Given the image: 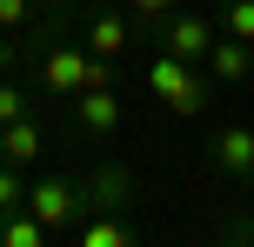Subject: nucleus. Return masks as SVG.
I'll return each mask as SVG.
<instances>
[{
	"label": "nucleus",
	"instance_id": "obj_2",
	"mask_svg": "<svg viewBox=\"0 0 254 247\" xmlns=\"http://www.w3.org/2000/svg\"><path fill=\"white\" fill-rule=\"evenodd\" d=\"M140 80H147V94L167 107V114H181V120H201V114H207V100H214V80H207V67L174 60L167 47H154V53H147Z\"/></svg>",
	"mask_w": 254,
	"mask_h": 247
},
{
	"label": "nucleus",
	"instance_id": "obj_14",
	"mask_svg": "<svg viewBox=\"0 0 254 247\" xmlns=\"http://www.w3.org/2000/svg\"><path fill=\"white\" fill-rule=\"evenodd\" d=\"M121 7L134 13V27H140V40H154V34H161V20H167V13L181 7V0H121Z\"/></svg>",
	"mask_w": 254,
	"mask_h": 247
},
{
	"label": "nucleus",
	"instance_id": "obj_13",
	"mask_svg": "<svg viewBox=\"0 0 254 247\" xmlns=\"http://www.w3.org/2000/svg\"><path fill=\"white\" fill-rule=\"evenodd\" d=\"M214 20H221V34L254 40V0H214Z\"/></svg>",
	"mask_w": 254,
	"mask_h": 247
},
{
	"label": "nucleus",
	"instance_id": "obj_8",
	"mask_svg": "<svg viewBox=\"0 0 254 247\" xmlns=\"http://www.w3.org/2000/svg\"><path fill=\"white\" fill-rule=\"evenodd\" d=\"M47 154H54V134H47V120H40V107L0 127V160H13V167H27V174H34Z\"/></svg>",
	"mask_w": 254,
	"mask_h": 247
},
{
	"label": "nucleus",
	"instance_id": "obj_12",
	"mask_svg": "<svg viewBox=\"0 0 254 247\" xmlns=\"http://www.w3.org/2000/svg\"><path fill=\"white\" fill-rule=\"evenodd\" d=\"M54 234L34 221L27 207H13V214H0V247H47Z\"/></svg>",
	"mask_w": 254,
	"mask_h": 247
},
{
	"label": "nucleus",
	"instance_id": "obj_1",
	"mask_svg": "<svg viewBox=\"0 0 254 247\" xmlns=\"http://www.w3.org/2000/svg\"><path fill=\"white\" fill-rule=\"evenodd\" d=\"M27 214H34L54 241H67V234L94 214L87 174H80V167H34V181H27Z\"/></svg>",
	"mask_w": 254,
	"mask_h": 247
},
{
	"label": "nucleus",
	"instance_id": "obj_7",
	"mask_svg": "<svg viewBox=\"0 0 254 247\" xmlns=\"http://www.w3.org/2000/svg\"><path fill=\"white\" fill-rule=\"evenodd\" d=\"M80 174H87V200H94V214H140V207H147V194H140L134 167H121V160H94V167H80Z\"/></svg>",
	"mask_w": 254,
	"mask_h": 247
},
{
	"label": "nucleus",
	"instance_id": "obj_9",
	"mask_svg": "<svg viewBox=\"0 0 254 247\" xmlns=\"http://www.w3.org/2000/svg\"><path fill=\"white\" fill-rule=\"evenodd\" d=\"M207 80H214V94H234L254 80V40H234V34H214V47H207Z\"/></svg>",
	"mask_w": 254,
	"mask_h": 247
},
{
	"label": "nucleus",
	"instance_id": "obj_6",
	"mask_svg": "<svg viewBox=\"0 0 254 247\" xmlns=\"http://www.w3.org/2000/svg\"><path fill=\"white\" fill-rule=\"evenodd\" d=\"M207 167H214L228 187H254V127L248 120L207 127Z\"/></svg>",
	"mask_w": 254,
	"mask_h": 247
},
{
	"label": "nucleus",
	"instance_id": "obj_3",
	"mask_svg": "<svg viewBox=\"0 0 254 247\" xmlns=\"http://www.w3.org/2000/svg\"><path fill=\"white\" fill-rule=\"evenodd\" d=\"M67 107H74V120H67V141H74V147H107L121 134V120H127L121 87H80Z\"/></svg>",
	"mask_w": 254,
	"mask_h": 247
},
{
	"label": "nucleus",
	"instance_id": "obj_4",
	"mask_svg": "<svg viewBox=\"0 0 254 247\" xmlns=\"http://www.w3.org/2000/svg\"><path fill=\"white\" fill-rule=\"evenodd\" d=\"M214 34H221L214 7H188V0H181V7H174V13L161 20L154 47H167L174 60H194V67H201V60H207V47H214Z\"/></svg>",
	"mask_w": 254,
	"mask_h": 247
},
{
	"label": "nucleus",
	"instance_id": "obj_15",
	"mask_svg": "<svg viewBox=\"0 0 254 247\" xmlns=\"http://www.w3.org/2000/svg\"><path fill=\"white\" fill-rule=\"evenodd\" d=\"M27 181H34L27 167H13V160H0V214L27 207Z\"/></svg>",
	"mask_w": 254,
	"mask_h": 247
},
{
	"label": "nucleus",
	"instance_id": "obj_16",
	"mask_svg": "<svg viewBox=\"0 0 254 247\" xmlns=\"http://www.w3.org/2000/svg\"><path fill=\"white\" fill-rule=\"evenodd\" d=\"M80 7H94V0H80Z\"/></svg>",
	"mask_w": 254,
	"mask_h": 247
},
{
	"label": "nucleus",
	"instance_id": "obj_5",
	"mask_svg": "<svg viewBox=\"0 0 254 247\" xmlns=\"http://www.w3.org/2000/svg\"><path fill=\"white\" fill-rule=\"evenodd\" d=\"M80 40H87L94 53H107V60H127L134 47H147L134 27V13L121 7V0H94L87 13H80Z\"/></svg>",
	"mask_w": 254,
	"mask_h": 247
},
{
	"label": "nucleus",
	"instance_id": "obj_11",
	"mask_svg": "<svg viewBox=\"0 0 254 247\" xmlns=\"http://www.w3.org/2000/svg\"><path fill=\"white\" fill-rule=\"evenodd\" d=\"M40 107V94H34V80L20 74V67H13V74H0V127H7V120H20V114H34Z\"/></svg>",
	"mask_w": 254,
	"mask_h": 247
},
{
	"label": "nucleus",
	"instance_id": "obj_10",
	"mask_svg": "<svg viewBox=\"0 0 254 247\" xmlns=\"http://www.w3.org/2000/svg\"><path fill=\"white\" fill-rule=\"evenodd\" d=\"M134 241H147V221L140 214H87L67 234V247H134Z\"/></svg>",
	"mask_w": 254,
	"mask_h": 247
}]
</instances>
